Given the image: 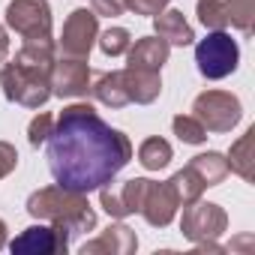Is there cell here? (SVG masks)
I'll return each mask as SVG.
<instances>
[{
    "instance_id": "6da1fadb",
    "label": "cell",
    "mask_w": 255,
    "mask_h": 255,
    "mask_svg": "<svg viewBox=\"0 0 255 255\" xmlns=\"http://www.w3.org/2000/svg\"><path fill=\"white\" fill-rule=\"evenodd\" d=\"M45 144L54 183L84 195L111 183L132 159V141L87 102L66 105L60 117H54Z\"/></svg>"
},
{
    "instance_id": "7a4b0ae2",
    "label": "cell",
    "mask_w": 255,
    "mask_h": 255,
    "mask_svg": "<svg viewBox=\"0 0 255 255\" xmlns=\"http://www.w3.org/2000/svg\"><path fill=\"white\" fill-rule=\"evenodd\" d=\"M51 66H54V39H24L9 63L0 66L3 96L21 108H42L51 99Z\"/></svg>"
},
{
    "instance_id": "3957f363",
    "label": "cell",
    "mask_w": 255,
    "mask_h": 255,
    "mask_svg": "<svg viewBox=\"0 0 255 255\" xmlns=\"http://www.w3.org/2000/svg\"><path fill=\"white\" fill-rule=\"evenodd\" d=\"M27 213L33 219H42V222L57 225V228H66L72 237L84 234V231H90L96 225V210L90 207L87 195L75 192V189H66L60 183L36 189L27 198Z\"/></svg>"
},
{
    "instance_id": "277c9868",
    "label": "cell",
    "mask_w": 255,
    "mask_h": 255,
    "mask_svg": "<svg viewBox=\"0 0 255 255\" xmlns=\"http://www.w3.org/2000/svg\"><path fill=\"white\" fill-rule=\"evenodd\" d=\"M240 63V48L225 30H210L198 45H195V66L207 81L228 78Z\"/></svg>"
},
{
    "instance_id": "5b68a950",
    "label": "cell",
    "mask_w": 255,
    "mask_h": 255,
    "mask_svg": "<svg viewBox=\"0 0 255 255\" xmlns=\"http://www.w3.org/2000/svg\"><path fill=\"white\" fill-rule=\"evenodd\" d=\"M192 114L201 120L207 132H231L243 117L240 99L228 90H204L192 102Z\"/></svg>"
},
{
    "instance_id": "8992f818",
    "label": "cell",
    "mask_w": 255,
    "mask_h": 255,
    "mask_svg": "<svg viewBox=\"0 0 255 255\" xmlns=\"http://www.w3.org/2000/svg\"><path fill=\"white\" fill-rule=\"evenodd\" d=\"M225 228H228V213H225L219 204H213V201H201V198L183 204L180 231H183L186 240H192V243L216 240V237L225 234Z\"/></svg>"
},
{
    "instance_id": "52a82bcc",
    "label": "cell",
    "mask_w": 255,
    "mask_h": 255,
    "mask_svg": "<svg viewBox=\"0 0 255 255\" xmlns=\"http://www.w3.org/2000/svg\"><path fill=\"white\" fill-rule=\"evenodd\" d=\"M6 24L21 39L51 36V6H48V0H12L6 6Z\"/></svg>"
},
{
    "instance_id": "ba28073f",
    "label": "cell",
    "mask_w": 255,
    "mask_h": 255,
    "mask_svg": "<svg viewBox=\"0 0 255 255\" xmlns=\"http://www.w3.org/2000/svg\"><path fill=\"white\" fill-rule=\"evenodd\" d=\"M96 36H99V15L93 9H72V15L63 21L60 51L69 57H87Z\"/></svg>"
},
{
    "instance_id": "9c48e42d",
    "label": "cell",
    "mask_w": 255,
    "mask_h": 255,
    "mask_svg": "<svg viewBox=\"0 0 255 255\" xmlns=\"http://www.w3.org/2000/svg\"><path fill=\"white\" fill-rule=\"evenodd\" d=\"M90 93V63L87 57H54L51 66V96H87Z\"/></svg>"
},
{
    "instance_id": "30bf717a",
    "label": "cell",
    "mask_w": 255,
    "mask_h": 255,
    "mask_svg": "<svg viewBox=\"0 0 255 255\" xmlns=\"http://www.w3.org/2000/svg\"><path fill=\"white\" fill-rule=\"evenodd\" d=\"M69 240L72 234L66 228H57V225H30L24 228L12 243L9 249L15 255H57V252H66L69 249Z\"/></svg>"
},
{
    "instance_id": "8fae6325",
    "label": "cell",
    "mask_w": 255,
    "mask_h": 255,
    "mask_svg": "<svg viewBox=\"0 0 255 255\" xmlns=\"http://www.w3.org/2000/svg\"><path fill=\"white\" fill-rule=\"evenodd\" d=\"M177 207H180V201H177L174 189L168 186V180L165 183L147 180L144 195H141V207H138V213L147 219V225H153V228L171 225V219L177 216Z\"/></svg>"
},
{
    "instance_id": "7c38bea8",
    "label": "cell",
    "mask_w": 255,
    "mask_h": 255,
    "mask_svg": "<svg viewBox=\"0 0 255 255\" xmlns=\"http://www.w3.org/2000/svg\"><path fill=\"white\" fill-rule=\"evenodd\" d=\"M147 177H135V180H126L120 186H99V201L108 210V216L123 219V216H132L141 207V195H144Z\"/></svg>"
},
{
    "instance_id": "4fadbf2b",
    "label": "cell",
    "mask_w": 255,
    "mask_h": 255,
    "mask_svg": "<svg viewBox=\"0 0 255 255\" xmlns=\"http://www.w3.org/2000/svg\"><path fill=\"white\" fill-rule=\"evenodd\" d=\"M138 249V237H135V231L129 228V225H108L96 240H87L84 246H81V252L84 255H99V252H105V255H132Z\"/></svg>"
},
{
    "instance_id": "5bb4252c",
    "label": "cell",
    "mask_w": 255,
    "mask_h": 255,
    "mask_svg": "<svg viewBox=\"0 0 255 255\" xmlns=\"http://www.w3.org/2000/svg\"><path fill=\"white\" fill-rule=\"evenodd\" d=\"M120 75H123V87H126V96H129V102L150 105V102L162 93V78H159L156 69L126 66V69H120Z\"/></svg>"
},
{
    "instance_id": "9a60e30c",
    "label": "cell",
    "mask_w": 255,
    "mask_h": 255,
    "mask_svg": "<svg viewBox=\"0 0 255 255\" xmlns=\"http://www.w3.org/2000/svg\"><path fill=\"white\" fill-rule=\"evenodd\" d=\"M168 54H171V45L165 39H159L156 33L153 36H141L135 45H129V51H126V57H129V63L126 66H138V69H162L168 63Z\"/></svg>"
},
{
    "instance_id": "2e32d148",
    "label": "cell",
    "mask_w": 255,
    "mask_h": 255,
    "mask_svg": "<svg viewBox=\"0 0 255 255\" xmlns=\"http://www.w3.org/2000/svg\"><path fill=\"white\" fill-rule=\"evenodd\" d=\"M153 30L159 39H165L168 45H180V48L192 45V39H195V33L180 9H162L159 15H153Z\"/></svg>"
},
{
    "instance_id": "e0dca14e",
    "label": "cell",
    "mask_w": 255,
    "mask_h": 255,
    "mask_svg": "<svg viewBox=\"0 0 255 255\" xmlns=\"http://www.w3.org/2000/svg\"><path fill=\"white\" fill-rule=\"evenodd\" d=\"M225 159H228V171H234L246 183H252V177H255V126H249V129L231 144Z\"/></svg>"
},
{
    "instance_id": "ac0fdd59",
    "label": "cell",
    "mask_w": 255,
    "mask_h": 255,
    "mask_svg": "<svg viewBox=\"0 0 255 255\" xmlns=\"http://www.w3.org/2000/svg\"><path fill=\"white\" fill-rule=\"evenodd\" d=\"M90 93H93L102 105H108V108H126V105H129V96H126L120 69H117V72H102V75H96Z\"/></svg>"
},
{
    "instance_id": "d6986e66",
    "label": "cell",
    "mask_w": 255,
    "mask_h": 255,
    "mask_svg": "<svg viewBox=\"0 0 255 255\" xmlns=\"http://www.w3.org/2000/svg\"><path fill=\"white\" fill-rule=\"evenodd\" d=\"M189 168L204 180V186H219L225 177H228V159L216 150H207V153H198L189 159Z\"/></svg>"
},
{
    "instance_id": "ffe728a7",
    "label": "cell",
    "mask_w": 255,
    "mask_h": 255,
    "mask_svg": "<svg viewBox=\"0 0 255 255\" xmlns=\"http://www.w3.org/2000/svg\"><path fill=\"white\" fill-rule=\"evenodd\" d=\"M171 156H174L171 144H168L165 138H159V135L144 138V141L138 144V162H141L147 171H159V168H165V165L171 162Z\"/></svg>"
},
{
    "instance_id": "44dd1931",
    "label": "cell",
    "mask_w": 255,
    "mask_h": 255,
    "mask_svg": "<svg viewBox=\"0 0 255 255\" xmlns=\"http://www.w3.org/2000/svg\"><path fill=\"white\" fill-rule=\"evenodd\" d=\"M168 186L174 189V195H177V201H180V204H189V201L201 198V192L207 189V186H204V180H201L189 165H186V168H180L177 174H171Z\"/></svg>"
},
{
    "instance_id": "7402d4cb",
    "label": "cell",
    "mask_w": 255,
    "mask_h": 255,
    "mask_svg": "<svg viewBox=\"0 0 255 255\" xmlns=\"http://www.w3.org/2000/svg\"><path fill=\"white\" fill-rule=\"evenodd\" d=\"M225 18L228 27L249 36L255 27V0H225Z\"/></svg>"
},
{
    "instance_id": "603a6c76",
    "label": "cell",
    "mask_w": 255,
    "mask_h": 255,
    "mask_svg": "<svg viewBox=\"0 0 255 255\" xmlns=\"http://www.w3.org/2000/svg\"><path fill=\"white\" fill-rule=\"evenodd\" d=\"M171 129L183 144H204L207 141V129L201 126V120L195 114H177L171 120Z\"/></svg>"
},
{
    "instance_id": "cb8c5ba5",
    "label": "cell",
    "mask_w": 255,
    "mask_h": 255,
    "mask_svg": "<svg viewBox=\"0 0 255 255\" xmlns=\"http://www.w3.org/2000/svg\"><path fill=\"white\" fill-rule=\"evenodd\" d=\"M96 42H99L102 54H108V57H120V54L129 51L132 36H129V30H126V27H108L105 33L96 36Z\"/></svg>"
},
{
    "instance_id": "d4e9b609",
    "label": "cell",
    "mask_w": 255,
    "mask_h": 255,
    "mask_svg": "<svg viewBox=\"0 0 255 255\" xmlns=\"http://www.w3.org/2000/svg\"><path fill=\"white\" fill-rule=\"evenodd\" d=\"M195 9H198V21H201L207 30H225V27H228L225 0H198Z\"/></svg>"
},
{
    "instance_id": "484cf974",
    "label": "cell",
    "mask_w": 255,
    "mask_h": 255,
    "mask_svg": "<svg viewBox=\"0 0 255 255\" xmlns=\"http://www.w3.org/2000/svg\"><path fill=\"white\" fill-rule=\"evenodd\" d=\"M51 126H54V117H51L48 111H39V114L30 120V126H27V141H30L33 147L45 144V138L51 135Z\"/></svg>"
},
{
    "instance_id": "4316f807",
    "label": "cell",
    "mask_w": 255,
    "mask_h": 255,
    "mask_svg": "<svg viewBox=\"0 0 255 255\" xmlns=\"http://www.w3.org/2000/svg\"><path fill=\"white\" fill-rule=\"evenodd\" d=\"M171 0H123V6L135 15H159Z\"/></svg>"
},
{
    "instance_id": "83f0119b",
    "label": "cell",
    "mask_w": 255,
    "mask_h": 255,
    "mask_svg": "<svg viewBox=\"0 0 255 255\" xmlns=\"http://www.w3.org/2000/svg\"><path fill=\"white\" fill-rule=\"evenodd\" d=\"M15 165H18V150H15V144L0 141V180H3L6 174H12Z\"/></svg>"
},
{
    "instance_id": "f1b7e54d",
    "label": "cell",
    "mask_w": 255,
    "mask_h": 255,
    "mask_svg": "<svg viewBox=\"0 0 255 255\" xmlns=\"http://www.w3.org/2000/svg\"><path fill=\"white\" fill-rule=\"evenodd\" d=\"M90 9H93L96 15H102V18H114V15H120L126 6H123V0H90Z\"/></svg>"
},
{
    "instance_id": "f546056e",
    "label": "cell",
    "mask_w": 255,
    "mask_h": 255,
    "mask_svg": "<svg viewBox=\"0 0 255 255\" xmlns=\"http://www.w3.org/2000/svg\"><path fill=\"white\" fill-rule=\"evenodd\" d=\"M6 57H9V36H6L3 24H0V66L6 63Z\"/></svg>"
},
{
    "instance_id": "4dcf8cb0",
    "label": "cell",
    "mask_w": 255,
    "mask_h": 255,
    "mask_svg": "<svg viewBox=\"0 0 255 255\" xmlns=\"http://www.w3.org/2000/svg\"><path fill=\"white\" fill-rule=\"evenodd\" d=\"M249 246H252V237H249V234H243V237L231 240V249H243V252H249Z\"/></svg>"
},
{
    "instance_id": "1f68e13d",
    "label": "cell",
    "mask_w": 255,
    "mask_h": 255,
    "mask_svg": "<svg viewBox=\"0 0 255 255\" xmlns=\"http://www.w3.org/2000/svg\"><path fill=\"white\" fill-rule=\"evenodd\" d=\"M3 246H6V222L0 219V249H3Z\"/></svg>"
}]
</instances>
